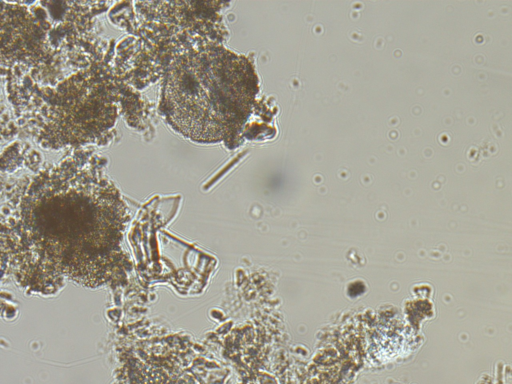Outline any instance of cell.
Instances as JSON below:
<instances>
[{"mask_svg":"<svg viewBox=\"0 0 512 384\" xmlns=\"http://www.w3.org/2000/svg\"><path fill=\"white\" fill-rule=\"evenodd\" d=\"M102 157L78 148L24 185L9 219L18 255L51 279L66 276L95 287L118 278L125 266L120 242L127 220L119 192L106 177Z\"/></svg>","mask_w":512,"mask_h":384,"instance_id":"obj_1","label":"cell"},{"mask_svg":"<svg viewBox=\"0 0 512 384\" xmlns=\"http://www.w3.org/2000/svg\"><path fill=\"white\" fill-rule=\"evenodd\" d=\"M162 76L158 111L172 129L195 142L235 136L257 92L251 64L216 39L175 55Z\"/></svg>","mask_w":512,"mask_h":384,"instance_id":"obj_2","label":"cell"}]
</instances>
